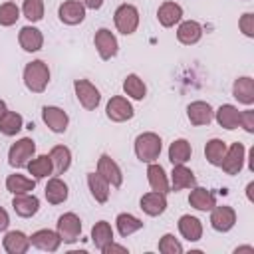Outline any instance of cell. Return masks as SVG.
I'll return each instance as SVG.
<instances>
[{"mask_svg":"<svg viewBox=\"0 0 254 254\" xmlns=\"http://www.w3.org/2000/svg\"><path fill=\"white\" fill-rule=\"evenodd\" d=\"M42 119L44 123L54 131V133H64L67 129V123H69V117L64 109L56 107V105H46L42 109Z\"/></svg>","mask_w":254,"mask_h":254,"instance_id":"7c38bea8","label":"cell"},{"mask_svg":"<svg viewBox=\"0 0 254 254\" xmlns=\"http://www.w3.org/2000/svg\"><path fill=\"white\" fill-rule=\"evenodd\" d=\"M139 206L145 214L149 216H159L167 210V196L163 192H157V190H151V192H145L139 200Z\"/></svg>","mask_w":254,"mask_h":254,"instance_id":"9a60e30c","label":"cell"},{"mask_svg":"<svg viewBox=\"0 0 254 254\" xmlns=\"http://www.w3.org/2000/svg\"><path fill=\"white\" fill-rule=\"evenodd\" d=\"M196 183L194 179V173L185 167V165H173V173H171V189L177 192V190H183V189H192Z\"/></svg>","mask_w":254,"mask_h":254,"instance_id":"7402d4cb","label":"cell"},{"mask_svg":"<svg viewBox=\"0 0 254 254\" xmlns=\"http://www.w3.org/2000/svg\"><path fill=\"white\" fill-rule=\"evenodd\" d=\"M24 83L30 91L42 93L50 83V67L42 60H34L24 67Z\"/></svg>","mask_w":254,"mask_h":254,"instance_id":"7a4b0ae2","label":"cell"},{"mask_svg":"<svg viewBox=\"0 0 254 254\" xmlns=\"http://www.w3.org/2000/svg\"><path fill=\"white\" fill-rule=\"evenodd\" d=\"M50 159H52V165H54V173L64 175L71 165V151L65 145H54L52 151H50Z\"/></svg>","mask_w":254,"mask_h":254,"instance_id":"83f0119b","label":"cell"},{"mask_svg":"<svg viewBox=\"0 0 254 254\" xmlns=\"http://www.w3.org/2000/svg\"><path fill=\"white\" fill-rule=\"evenodd\" d=\"M22 14L30 22H40L44 18V0H24Z\"/></svg>","mask_w":254,"mask_h":254,"instance_id":"f35d334b","label":"cell"},{"mask_svg":"<svg viewBox=\"0 0 254 254\" xmlns=\"http://www.w3.org/2000/svg\"><path fill=\"white\" fill-rule=\"evenodd\" d=\"M30 244L44 250V252H56L62 244V238L58 232L54 230H48V228H42V230H36L32 236H30Z\"/></svg>","mask_w":254,"mask_h":254,"instance_id":"2e32d148","label":"cell"},{"mask_svg":"<svg viewBox=\"0 0 254 254\" xmlns=\"http://www.w3.org/2000/svg\"><path fill=\"white\" fill-rule=\"evenodd\" d=\"M87 185H89L91 196L97 202H101V204L107 202V198H109V183L99 173H89L87 175Z\"/></svg>","mask_w":254,"mask_h":254,"instance_id":"d6a6232c","label":"cell"},{"mask_svg":"<svg viewBox=\"0 0 254 254\" xmlns=\"http://www.w3.org/2000/svg\"><path fill=\"white\" fill-rule=\"evenodd\" d=\"M85 8H91V10H99L103 6V0H79Z\"/></svg>","mask_w":254,"mask_h":254,"instance_id":"bcb514c9","label":"cell"},{"mask_svg":"<svg viewBox=\"0 0 254 254\" xmlns=\"http://www.w3.org/2000/svg\"><path fill=\"white\" fill-rule=\"evenodd\" d=\"M200 38H202V26H200L198 22H194V20H185V22H181V26H179V30H177V40H179L181 44L192 46V44H196Z\"/></svg>","mask_w":254,"mask_h":254,"instance_id":"d4e9b609","label":"cell"},{"mask_svg":"<svg viewBox=\"0 0 254 254\" xmlns=\"http://www.w3.org/2000/svg\"><path fill=\"white\" fill-rule=\"evenodd\" d=\"M214 117H216V121H218V125H220V127H224V129L232 131V129H236V127H238L240 111H238L234 105L224 103V105H220V107L214 111Z\"/></svg>","mask_w":254,"mask_h":254,"instance_id":"f1b7e54d","label":"cell"},{"mask_svg":"<svg viewBox=\"0 0 254 254\" xmlns=\"http://www.w3.org/2000/svg\"><path fill=\"white\" fill-rule=\"evenodd\" d=\"M93 44L97 48V54L101 60H111L117 56V50H119V44H117V38L111 30L107 28H99L95 32V38H93Z\"/></svg>","mask_w":254,"mask_h":254,"instance_id":"52a82bcc","label":"cell"},{"mask_svg":"<svg viewBox=\"0 0 254 254\" xmlns=\"http://www.w3.org/2000/svg\"><path fill=\"white\" fill-rule=\"evenodd\" d=\"M192 155V147L187 139H177L169 147V161L173 165H185Z\"/></svg>","mask_w":254,"mask_h":254,"instance_id":"4dcf8cb0","label":"cell"},{"mask_svg":"<svg viewBox=\"0 0 254 254\" xmlns=\"http://www.w3.org/2000/svg\"><path fill=\"white\" fill-rule=\"evenodd\" d=\"M22 127H24V119H22V115L16 113V111H6V113L0 117V133H2V135L12 137V135H16Z\"/></svg>","mask_w":254,"mask_h":254,"instance_id":"8d00e7d4","label":"cell"},{"mask_svg":"<svg viewBox=\"0 0 254 254\" xmlns=\"http://www.w3.org/2000/svg\"><path fill=\"white\" fill-rule=\"evenodd\" d=\"M238 26H240V32H242L244 36L254 38V14H252V12L242 14V18H240Z\"/></svg>","mask_w":254,"mask_h":254,"instance_id":"b9f144b4","label":"cell"},{"mask_svg":"<svg viewBox=\"0 0 254 254\" xmlns=\"http://www.w3.org/2000/svg\"><path fill=\"white\" fill-rule=\"evenodd\" d=\"M20 18V8L14 2L0 4V26H12Z\"/></svg>","mask_w":254,"mask_h":254,"instance_id":"ab89813d","label":"cell"},{"mask_svg":"<svg viewBox=\"0 0 254 254\" xmlns=\"http://www.w3.org/2000/svg\"><path fill=\"white\" fill-rule=\"evenodd\" d=\"M44 194H46V200L50 204H62L64 200H67V185L60 179V177H52L44 189Z\"/></svg>","mask_w":254,"mask_h":254,"instance_id":"484cf974","label":"cell"},{"mask_svg":"<svg viewBox=\"0 0 254 254\" xmlns=\"http://www.w3.org/2000/svg\"><path fill=\"white\" fill-rule=\"evenodd\" d=\"M12 208L18 216L22 218H30L40 210V198L36 194L24 192V194H14L12 198Z\"/></svg>","mask_w":254,"mask_h":254,"instance_id":"5bb4252c","label":"cell"},{"mask_svg":"<svg viewBox=\"0 0 254 254\" xmlns=\"http://www.w3.org/2000/svg\"><path fill=\"white\" fill-rule=\"evenodd\" d=\"M226 149H228V147H226V143H224L222 139H210V141L206 143V147H204V157H206V161H208L210 165L220 167Z\"/></svg>","mask_w":254,"mask_h":254,"instance_id":"74e56055","label":"cell"},{"mask_svg":"<svg viewBox=\"0 0 254 254\" xmlns=\"http://www.w3.org/2000/svg\"><path fill=\"white\" fill-rule=\"evenodd\" d=\"M161 149H163V141L157 133L153 131H147V133H141L137 135L135 139V155L141 163H155L161 155Z\"/></svg>","mask_w":254,"mask_h":254,"instance_id":"6da1fadb","label":"cell"},{"mask_svg":"<svg viewBox=\"0 0 254 254\" xmlns=\"http://www.w3.org/2000/svg\"><path fill=\"white\" fill-rule=\"evenodd\" d=\"M236 224V212L232 206H212L210 210V226L216 230V232H228L232 226Z\"/></svg>","mask_w":254,"mask_h":254,"instance_id":"30bf717a","label":"cell"},{"mask_svg":"<svg viewBox=\"0 0 254 254\" xmlns=\"http://www.w3.org/2000/svg\"><path fill=\"white\" fill-rule=\"evenodd\" d=\"M58 234H60V238H62V242H67V244H71V242H75L77 238H79V234H81V220H79V216L75 214V212H65V214H62L60 218H58Z\"/></svg>","mask_w":254,"mask_h":254,"instance_id":"8992f818","label":"cell"},{"mask_svg":"<svg viewBox=\"0 0 254 254\" xmlns=\"http://www.w3.org/2000/svg\"><path fill=\"white\" fill-rule=\"evenodd\" d=\"M113 20H115V28L123 36H131L139 26V10L133 4H121L115 10Z\"/></svg>","mask_w":254,"mask_h":254,"instance_id":"3957f363","label":"cell"},{"mask_svg":"<svg viewBox=\"0 0 254 254\" xmlns=\"http://www.w3.org/2000/svg\"><path fill=\"white\" fill-rule=\"evenodd\" d=\"M58 16L67 26H77L85 20V6L79 0H65L58 8Z\"/></svg>","mask_w":254,"mask_h":254,"instance_id":"8fae6325","label":"cell"},{"mask_svg":"<svg viewBox=\"0 0 254 254\" xmlns=\"http://www.w3.org/2000/svg\"><path fill=\"white\" fill-rule=\"evenodd\" d=\"M6 111H8V109H6V103H4L2 99H0V117H2V115H4Z\"/></svg>","mask_w":254,"mask_h":254,"instance_id":"681fc988","label":"cell"},{"mask_svg":"<svg viewBox=\"0 0 254 254\" xmlns=\"http://www.w3.org/2000/svg\"><path fill=\"white\" fill-rule=\"evenodd\" d=\"M234 252H254V248H252V246H240V248H236Z\"/></svg>","mask_w":254,"mask_h":254,"instance_id":"c3c4849f","label":"cell"},{"mask_svg":"<svg viewBox=\"0 0 254 254\" xmlns=\"http://www.w3.org/2000/svg\"><path fill=\"white\" fill-rule=\"evenodd\" d=\"M26 167H28V171L34 179H46L48 175L54 173V165H52L50 155H40L36 159H30Z\"/></svg>","mask_w":254,"mask_h":254,"instance_id":"836d02e7","label":"cell"},{"mask_svg":"<svg viewBox=\"0 0 254 254\" xmlns=\"http://www.w3.org/2000/svg\"><path fill=\"white\" fill-rule=\"evenodd\" d=\"M232 95L244 103V105H252L254 103V79L252 77H238L232 85Z\"/></svg>","mask_w":254,"mask_h":254,"instance_id":"4316f807","label":"cell"},{"mask_svg":"<svg viewBox=\"0 0 254 254\" xmlns=\"http://www.w3.org/2000/svg\"><path fill=\"white\" fill-rule=\"evenodd\" d=\"M101 252H103V254H127L129 250H127L125 246H119V244H115V242H109Z\"/></svg>","mask_w":254,"mask_h":254,"instance_id":"ee69618b","label":"cell"},{"mask_svg":"<svg viewBox=\"0 0 254 254\" xmlns=\"http://www.w3.org/2000/svg\"><path fill=\"white\" fill-rule=\"evenodd\" d=\"M244 153H246V149H244L242 143H238V141L232 143V145L226 149L224 159H222V163H220L222 171H224L226 175H238V173L242 171V167H244Z\"/></svg>","mask_w":254,"mask_h":254,"instance_id":"9c48e42d","label":"cell"},{"mask_svg":"<svg viewBox=\"0 0 254 254\" xmlns=\"http://www.w3.org/2000/svg\"><path fill=\"white\" fill-rule=\"evenodd\" d=\"M179 232L183 234L185 240L196 242V240L202 238V222H200L196 216L183 214V216L179 218Z\"/></svg>","mask_w":254,"mask_h":254,"instance_id":"603a6c76","label":"cell"},{"mask_svg":"<svg viewBox=\"0 0 254 254\" xmlns=\"http://www.w3.org/2000/svg\"><path fill=\"white\" fill-rule=\"evenodd\" d=\"M8 224H10V216H8V212L0 206V230H6Z\"/></svg>","mask_w":254,"mask_h":254,"instance_id":"f6af8a7d","label":"cell"},{"mask_svg":"<svg viewBox=\"0 0 254 254\" xmlns=\"http://www.w3.org/2000/svg\"><path fill=\"white\" fill-rule=\"evenodd\" d=\"M2 244H4V250H6L8 254H26L28 248L32 246V244H30V236H26V234L20 232V230H10V232H6Z\"/></svg>","mask_w":254,"mask_h":254,"instance_id":"d6986e66","label":"cell"},{"mask_svg":"<svg viewBox=\"0 0 254 254\" xmlns=\"http://www.w3.org/2000/svg\"><path fill=\"white\" fill-rule=\"evenodd\" d=\"M252 190H254V183H248V187H246V194H248V200H254V196H252Z\"/></svg>","mask_w":254,"mask_h":254,"instance_id":"7dc6e473","label":"cell"},{"mask_svg":"<svg viewBox=\"0 0 254 254\" xmlns=\"http://www.w3.org/2000/svg\"><path fill=\"white\" fill-rule=\"evenodd\" d=\"M115 224H117V232H119L123 238H127L129 234H133V232H137V230L143 228V222H141L137 216L129 214V212H121V214H117Z\"/></svg>","mask_w":254,"mask_h":254,"instance_id":"d590c367","label":"cell"},{"mask_svg":"<svg viewBox=\"0 0 254 254\" xmlns=\"http://www.w3.org/2000/svg\"><path fill=\"white\" fill-rule=\"evenodd\" d=\"M147 181H149L153 190L163 192V194L171 192V185H169L167 173H165V169L159 163H149V167H147Z\"/></svg>","mask_w":254,"mask_h":254,"instance_id":"44dd1931","label":"cell"},{"mask_svg":"<svg viewBox=\"0 0 254 254\" xmlns=\"http://www.w3.org/2000/svg\"><path fill=\"white\" fill-rule=\"evenodd\" d=\"M73 89H75V97H77V101L81 103L83 109L93 111L99 105L101 93H99V89L91 81H87V79H75L73 81Z\"/></svg>","mask_w":254,"mask_h":254,"instance_id":"5b68a950","label":"cell"},{"mask_svg":"<svg viewBox=\"0 0 254 254\" xmlns=\"http://www.w3.org/2000/svg\"><path fill=\"white\" fill-rule=\"evenodd\" d=\"M181 18H183V8H181V4H177V2H173V0L163 2V4L159 6V10H157V20H159V24L165 26V28H171V26L179 24Z\"/></svg>","mask_w":254,"mask_h":254,"instance_id":"ac0fdd59","label":"cell"},{"mask_svg":"<svg viewBox=\"0 0 254 254\" xmlns=\"http://www.w3.org/2000/svg\"><path fill=\"white\" fill-rule=\"evenodd\" d=\"M123 91H125L131 99L141 101V99L147 95V85H145V81H143L137 73H129V75L125 77V81H123Z\"/></svg>","mask_w":254,"mask_h":254,"instance_id":"e575fe53","label":"cell"},{"mask_svg":"<svg viewBox=\"0 0 254 254\" xmlns=\"http://www.w3.org/2000/svg\"><path fill=\"white\" fill-rule=\"evenodd\" d=\"M97 173L111 185V187H121L123 183V173L119 169V165L109 157V155H101L97 161Z\"/></svg>","mask_w":254,"mask_h":254,"instance_id":"4fadbf2b","label":"cell"},{"mask_svg":"<svg viewBox=\"0 0 254 254\" xmlns=\"http://www.w3.org/2000/svg\"><path fill=\"white\" fill-rule=\"evenodd\" d=\"M187 117L192 125L200 127V125H208L214 117V111L210 107V103L206 101H192L189 107H187Z\"/></svg>","mask_w":254,"mask_h":254,"instance_id":"e0dca14e","label":"cell"},{"mask_svg":"<svg viewBox=\"0 0 254 254\" xmlns=\"http://www.w3.org/2000/svg\"><path fill=\"white\" fill-rule=\"evenodd\" d=\"M18 42H20V46H22L24 52H38L44 46V36H42V32L38 28L24 26L20 30V34H18Z\"/></svg>","mask_w":254,"mask_h":254,"instance_id":"ffe728a7","label":"cell"},{"mask_svg":"<svg viewBox=\"0 0 254 254\" xmlns=\"http://www.w3.org/2000/svg\"><path fill=\"white\" fill-rule=\"evenodd\" d=\"M105 113L111 121L115 123H123V121H129L133 115H135V109L133 105L127 101V97L123 95H115L107 101V107H105Z\"/></svg>","mask_w":254,"mask_h":254,"instance_id":"ba28073f","label":"cell"},{"mask_svg":"<svg viewBox=\"0 0 254 254\" xmlns=\"http://www.w3.org/2000/svg\"><path fill=\"white\" fill-rule=\"evenodd\" d=\"M34 153H36V143L30 137H22V139H18L10 147V151H8V163L12 167H16V169L26 167L28 161L34 157Z\"/></svg>","mask_w":254,"mask_h":254,"instance_id":"277c9868","label":"cell"},{"mask_svg":"<svg viewBox=\"0 0 254 254\" xmlns=\"http://www.w3.org/2000/svg\"><path fill=\"white\" fill-rule=\"evenodd\" d=\"M6 189L12 192V194H24V192H30L36 189V179H30L26 175H20V173H14V175H8L6 179Z\"/></svg>","mask_w":254,"mask_h":254,"instance_id":"1f68e13d","label":"cell"},{"mask_svg":"<svg viewBox=\"0 0 254 254\" xmlns=\"http://www.w3.org/2000/svg\"><path fill=\"white\" fill-rule=\"evenodd\" d=\"M189 204L196 210L206 212V210H212V206L216 204V196H214V192H210L202 187H192V190L189 194Z\"/></svg>","mask_w":254,"mask_h":254,"instance_id":"cb8c5ba5","label":"cell"},{"mask_svg":"<svg viewBox=\"0 0 254 254\" xmlns=\"http://www.w3.org/2000/svg\"><path fill=\"white\" fill-rule=\"evenodd\" d=\"M91 242L95 244V248L101 252L109 242H113V228L107 220H99L93 224L91 228Z\"/></svg>","mask_w":254,"mask_h":254,"instance_id":"f546056e","label":"cell"},{"mask_svg":"<svg viewBox=\"0 0 254 254\" xmlns=\"http://www.w3.org/2000/svg\"><path fill=\"white\" fill-rule=\"evenodd\" d=\"M238 125H240V127H244V131H246V133H254V111H252V109L240 111Z\"/></svg>","mask_w":254,"mask_h":254,"instance_id":"7bdbcfd3","label":"cell"},{"mask_svg":"<svg viewBox=\"0 0 254 254\" xmlns=\"http://www.w3.org/2000/svg\"><path fill=\"white\" fill-rule=\"evenodd\" d=\"M159 252H163V254H181L183 252V244L173 234H165L159 240Z\"/></svg>","mask_w":254,"mask_h":254,"instance_id":"60d3db41","label":"cell"}]
</instances>
